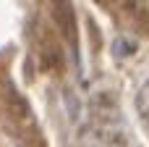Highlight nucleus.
<instances>
[{
  "mask_svg": "<svg viewBox=\"0 0 149 147\" xmlns=\"http://www.w3.org/2000/svg\"><path fill=\"white\" fill-rule=\"evenodd\" d=\"M136 108H139V116H141L144 129L149 132V79L144 82V87H141V92L136 97Z\"/></svg>",
  "mask_w": 149,
  "mask_h": 147,
  "instance_id": "nucleus-1",
  "label": "nucleus"
}]
</instances>
